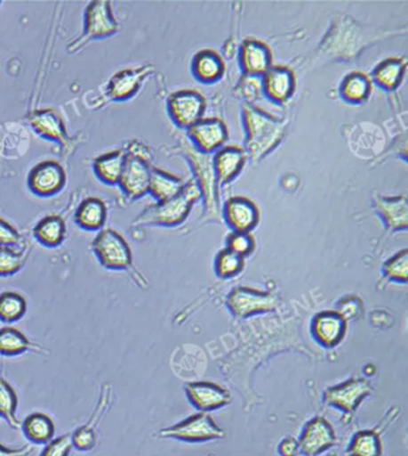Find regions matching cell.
<instances>
[{
  "mask_svg": "<svg viewBox=\"0 0 408 456\" xmlns=\"http://www.w3.org/2000/svg\"><path fill=\"white\" fill-rule=\"evenodd\" d=\"M199 190L193 182L185 185L178 196L167 201L150 206L138 216L133 224L145 226L174 227L182 224L191 212L192 206L198 200Z\"/></svg>",
  "mask_w": 408,
  "mask_h": 456,
  "instance_id": "6da1fadb",
  "label": "cell"
},
{
  "mask_svg": "<svg viewBox=\"0 0 408 456\" xmlns=\"http://www.w3.org/2000/svg\"><path fill=\"white\" fill-rule=\"evenodd\" d=\"M244 114L248 153L253 160H258L282 141L284 124L249 107H244Z\"/></svg>",
  "mask_w": 408,
  "mask_h": 456,
  "instance_id": "7a4b0ae2",
  "label": "cell"
},
{
  "mask_svg": "<svg viewBox=\"0 0 408 456\" xmlns=\"http://www.w3.org/2000/svg\"><path fill=\"white\" fill-rule=\"evenodd\" d=\"M124 157L123 174H121L120 185L124 196L130 200L141 199L148 192L151 168L148 165L150 153L140 142H132Z\"/></svg>",
  "mask_w": 408,
  "mask_h": 456,
  "instance_id": "3957f363",
  "label": "cell"
},
{
  "mask_svg": "<svg viewBox=\"0 0 408 456\" xmlns=\"http://www.w3.org/2000/svg\"><path fill=\"white\" fill-rule=\"evenodd\" d=\"M92 250L103 268L109 269V271L130 272L134 274L136 271L133 267L132 251H131L127 241L116 231L110 230V228L101 231L93 240ZM137 276L136 282L138 283Z\"/></svg>",
  "mask_w": 408,
  "mask_h": 456,
  "instance_id": "277c9868",
  "label": "cell"
},
{
  "mask_svg": "<svg viewBox=\"0 0 408 456\" xmlns=\"http://www.w3.org/2000/svg\"><path fill=\"white\" fill-rule=\"evenodd\" d=\"M162 438L183 442H206L220 440L226 436L209 413L202 412L187 418L180 423L165 428L158 433Z\"/></svg>",
  "mask_w": 408,
  "mask_h": 456,
  "instance_id": "5b68a950",
  "label": "cell"
},
{
  "mask_svg": "<svg viewBox=\"0 0 408 456\" xmlns=\"http://www.w3.org/2000/svg\"><path fill=\"white\" fill-rule=\"evenodd\" d=\"M119 30V23L114 19L109 2H92L85 12L83 36L72 44L68 50L76 52L93 39H105Z\"/></svg>",
  "mask_w": 408,
  "mask_h": 456,
  "instance_id": "8992f818",
  "label": "cell"
},
{
  "mask_svg": "<svg viewBox=\"0 0 408 456\" xmlns=\"http://www.w3.org/2000/svg\"><path fill=\"white\" fill-rule=\"evenodd\" d=\"M231 314L237 319H248L273 313L278 307V298L269 292L249 288L233 289L227 300Z\"/></svg>",
  "mask_w": 408,
  "mask_h": 456,
  "instance_id": "52a82bcc",
  "label": "cell"
},
{
  "mask_svg": "<svg viewBox=\"0 0 408 456\" xmlns=\"http://www.w3.org/2000/svg\"><path fill=\"white\" fill-rule=\"evenodd\" d=\"M372 392V386L369 379H351L341 385L328 388L324 394V402L342 412L352 413Z\"/></svg>",
  "mask_w": 408,
  "mask_h": 456,
  "instance_id": "ba28073f",
  "label": "cell"
},
{
  "mask_svg": "<svg viewBox=\"0 0 408 456\" xmlns=\"http://www.w3.org/2000/svg\"><path fill=\"white\" fill-rule=\"evenodd\" d=\"M113 387L110 383H105L100 392L99 403L90 414L88 423L82 425L71 434V441L74 448L79 452H92L98 444V433L96 428L101 423L102 418L112 407Z\"/></svg>",
  "mask_w": 408,
  "mask_h": 456,
  "instance_id": "9c48e42d",
  "label": "cell"
},
{
  "mask_svg": "<svg viewBox=\"0 0 408 456\" xmlns=\"http://www.w3.org/2000/svg\"><path fill=\"white\" fill-rule=\"evenodd\" d=\"M205 109V99L195 91L175 93L168 102L169 114L172 122L182 129H189L202 120Z\"/></svg>",
  "mask_w": 408,
  "mask_h": 456,
  "instance_id": "30bf717a",
  "label": "cell"
},
{
  "mask_svg": "<svg viewBox=\"0 0 408 456\" xmlns=\"http://www.w3.org/2000/svg\"><path fill=\"white\" fill-rule=\"evenodd\" d=\"M335 441L337 436L330 421L316 417L304 427L299 441L300 452L306 456H317L333 447Z\"/></svg>",
  "mask_w": 408,
  "mask_h": 456,
  "instance_id": "8fae6325",
  "label": "cell"
},
{
  "mask_svg": "<svg viewBox=\"0 0 408 456\" xmlns=\"http://www.w3.org/2000/svg\"><path fill=\"white\" fill-rule=\"evenodd\" d=\"M185 392L189 402L202 412H211L223 409L231 403L229 390L218 383L211 381H196L188 383Z\"/></svg>",
  "mask_w": 408,
  "mask_h": 456,
  "instance_id": "7c38bea8",
  "label": "cell"
},
{
  "mask_svg": "<svg viewBox=\"0 0 408 456\" xmlns=\"http://www.w3.org/2000/svg\"><path fill=\"white\" fill-rule=\"evenodd\" d=\"M67 183V174L58 162L44 161L31 169L28 185L37 196L48 197L61 191Z\"/></svg>",
  "mask_w": 408,
  "mask_h": 456,
  "instance_id": "4fadbf2b",
  "label": "cell"
},
{
  "mask_svg": "<svg viewBox=\"0 0 408 456\" xmlns=\"http://www.w3.org/2000/svg\"><path fill=\"white\" fill-rule=\"evenodd\" d=\"M348 330V321L338 311H324L317 314L311 322V334L321 346H338Z\"/></svg>",
  "mask_w": 408,
  "mask_h": 456,
  "instance_id": "5bb4252c",
  "label": "cell"
},
{
  "mask_svg": "<svg viewBox=\"0 0 408 456\" xmlns=\"http://www.w3.org/2000/svg\"><path fill=\"white\" fill-rule=\"evenodd\" d=\"M224 217L234 232L249 233L258 226L260 213L257 205L245 197H233L224 207Z\"/></svg>",
  "mask_w": 408,
  "mask_h": 456,
  "instance_id": "9a60e30c",
  "label": "cell"
},
{
  "mask_svg": "<svg viewBox=\"0 0 408 456\" xmlns=\"http://www.w3.org/2000/svg\"><path fill=\"white\" fill-rule=\"evenodd\" d=\"M188 136L200 151L209 154L223 147L228 129L220 119H202L189 127Z\"/></svg>",
  "mask_w": 408,
  "mask_h": 456,
  "instance_id": "2e32d148",
  "label": "cell"
},
{
  "mask_svg": "<svg viewBox=\"0 0 408 456\" xmlns=\"http://www.w3.org/2000/svg\"><path fill=\"white\" fill-rule=\"evenodd\" d=\"M295 76L289 69L271 68L262 78L265 95L275 102H286L295 92Z\"/></svg>",
  "mask_w": 408,
  "mask_h": 456,
  "instance_id": "e0dca14e",
  "label": "cell"
},
{
  "mask_svg": "<svg viewBox=\"0 0 408 456\" xmlns=\"http://www.w3.org/2000/svg\"><path fill=\"white\" fill-rule=\"evenodd\" d=\"M28 352L46 355V357L51 354L48 348L29 340L22 331L16 328H0V355L16 357V355H22Z\"/></svg>",
  "mask_w": 408,
  "mask_h": 456,
  "instance_id": "ac0fdd59",
  "label": "cell"
},
{
  "mask_svg": "<svg viewBox=\"0 0 408 456\" xmlns=\"http://www.w3.org/2000/svg\"><path fill=\"white\" fill-rule=\"evenodd\" d=\"M240 64L245 75L264 76L272 68L271 51L259 41H245L241 47Z\"/></svg>",
  "mask_w": 408,
  "mask_h": 456,
  "instance_id": "d6986e66",
  "label": "cell"
},
{
  "mask_svg": "<svg viewBox=\"0 0 408 456\" xmlns=\"http://www.w3.org/2000/svg\"><path fill=\"white\" fill-rule=\"evenodd\" d=\"M148 70L150 68L141 67L117 72L110 79L108 87H107V95L109 96V99L116 100V102L132 98L140 88L141 82L148 74Z\"/></svg>",
  "mask_w": 408,
  "mask_h": 456,
  "instance_id": "ffe728a7",
  "label": "cell"
},
{
  "mask_svg": "<svg viewBox=\"0 0 408 456\" xmlns=\"http://www.w3.org/2000/svg\"><path fill=\"white\" fill-rule=\"evenodd\" d=\"M245 165V153L240 148L227 147L217 151L213 168L217 181L228 184L240 175Z\"/></svg>",
  "mask_w": 408,
  "mask_h": 456,
  "instance_id": "44dd1931",
  "label": "cell"
},
{
  "mask_svg": "<svg viewBox=\"0 0 408 456\" xmlns=\"http://www.w3.org/2000/svg\"><path fill=\"white\" fill-rule=\"evenodd\" d=\"M20 430L30 444H47L54 438L55 425L47 414L31 413L20 423Z\"/></svg>",
  "mask_w": 408,
  "mask_h": 456,
  "instance_id": "7402d4cb",
  "label": "cell"
},
{
  "mask_svg": "<svg viewBox=\"0 0 408 456\" xmlns=\"http://www.w3.org/2000/svg\"><path fill=\"white\" fill-rule=\"evenodd\" d=\"M376 209L387 226L392 230H406L408 224L406 196L380 197L376 202Z\"/></svg>",
  "mask_w": 408,
  "mask_h": 456,
  "instance_id": "603a6c76",
  "label": "cell"
},
{
  "mask_svg": "<svg viewBox=\"0 0 408 456\" xmlns=\"http://www.w3.org/2000/svg\"><path fill=\"white\" fill-rule=\"evenodd\" d=\"M29 123L41 136L58 142L62 147L68 143L67 131H65L60 118L53 110H44L31 114Z\"/></svg>",
  "mask_w": 408,
  "mask_h": 456,
  "instance_id": "cb8c5ba5",
  "label": "cell"
},
{
  "mask_svg": "<svg viewBox=\"0 0 408 456\" xmlns=\"http://www.w3.org/2000/svg\"><path fill=\"white\" fill-rule=\"evenodd\" d=\"M107 216H108V210L106 203L98 197H90L78 207L75 221L83 230L99 231L105 226Z\"/></svg>",
  "mask_w": 408,
  "mask_h": 456,
  "instance_id": "d4e9b609",
  "label": "cell"
},
{
  "mask_svg": "<svg viewBox=\"0 0 408 456\" xmlns=\"http://www.w3.org/2000/svg\"><path fill=\"white\" fill-rule=\"evenodd\" d=\"M192 71L198 81L213 83L222 77L226 71V65L222 58L213 51H202L193 60Z\"/></svg>",
  "mask_w": 408,
  "mask_h": 456,
  "instance_id": "484cf974",
  "label": "cell"
},
{
  "mask_svg": "<svg viewBox=\"0 0 408 456\" xmlns=\"http://www.w3.org/2000/svg\"><path fill=\"white\" fill-rule=\"evenodd\" d=\"M185 185L181 178L174 177L162 169L151 168L148 192L157 200V202L167 201L178 196Z\"/></svg>",
  "mask_w": 408,
  "mask_h": 456,
  "instance_id": "4316f807",
  "label": "cell"
},
{
  "mask_svg": "<svg viewBox=\"0 0 408 456\" xmlns=\"http://www.w3.org/2000/svg\"><path fill=\"white\" fill-rule=\"evenodd\" d=\"M124 157L126 151L117 150L96 159L93 161V171L100 181L108 185L117 184L123 174Z\"/></svg>",
  "mask_w": 408,
  "mask_h": 456,
  "instance_id": "83f0119b",
  "label": "cell"
},
{
  "mask_svg": "<svg viewBox=\"0 0 408 456\" xmlns=\"http://www.w3.org/2000/svg\"><path fill=\"white\" fill-rule=\"evenodd\" d=\"M34 238L46 248H57L67 236V224L59 216H48L40 220L33 231Z\"/></svg>",
  "mask_w": 408,
  "mask_h": 456,
  "instance_id": "f1b7e54d",
  "label": "cell"
},
{
  "mask_svg": "<svg viewBox=\"0 0 408 456\" xmlns=\"http://www.w3.org/2000/svg\"><path fill=\"white\" fill-rule=\"evenodd\" d=\"M404 71H406V61L396 57L388 58L373 70L372 76L380 87L386 91H394L403 81Z\"/></svg>",
  "mask_w": 408,
  "mask_h": 456,
  "instance_id": "f546056e",
  "label": "cell"
},
{
  "mask_svg": "<svg viewBox=\"0 0 408 456\" xmlns=\"http://www.w3.org/2000/svg\"><path fill=\"white\" fill-rule=\"evenodd\" d=\"M372 94V81L362 72H352L342 79L340 95L345 102L362 103Z\"/></svg>",
  "mask_w": 408,
  "mask_h": 456,
  "instance_id": "4dcf8cb0",
  "label": "cell"
},
{
  "mask_svg": "<svg viewBox=\"0 0 408 456\" xmlns=\"http://www.w3.org/2000/svg\"><path fill=\"white\" fill-rule=\"evenodd\" d=\"M19 409V396L3 376H0V418L6 421V424L12 430L20 429V421L16 416Z\"/></svg>",
  "mask_w": 408,
  "mask_h": 456,
  "instance_id": "1f68e13d",
  "label": "cell"
},
{
  "mask_svg": "<svg viewBox=\"0 0 408 456\" xmlns=\"http://www.w3.org/2000/svg\"><path fill=\"white\" fill-rule=\"evenodd\" d=\"M347 454L348 456H381V437L376 431L363 430L352 438Z\"/></svg>",
  "mask_w": 408,
  "mask_h": 456,
  "instance_id": "d6a6232c",
  "label": "cell"
},
{
  "mask_svg": "<svg viewBox=\"0 0 408 456\" xmlns=\"http://www.w3.org/2000/svg\"><path fill=\"white\" fill-rule=\"evenodd\" d=\"M27 313V300L19 292L6 291L0 295V322L12 324L22 320Z\"/></svg>",
  "mask_w": 408,
  "mask_h": 456,
  "instance_id": "836d02e7",
  "label": "cell"
},
{
  "mask_svg": "<svg viewBox=\"0 0 408 456\" xmlns=\"http://www.w3.org/2000/svg\"><path fill=\"white\" fill-rule=\"evenodd\" d=\"M29 256V248L15 250L13 248L0 247V278L17 274L24 267Z\"/></svg>",
  "mask_w": 408,
  "mask_h": 456,
  "instance_id": "e575fe53",
  "label": "cell"
},
{
  "mask_svg": "<svg viewBox=\"0 0 408 456\" xmlns=\"http://www.w3.org/2000/svg\"><path fill=\"white\" fill-rule=\"evenodd\" d=\"M244 268V258L241 257L229 248H224L217 255L214 261V271L222 279L235 278L240 274Z\"/></svg>",
  "mask_w": 408,
  "mask_h": 456,
  "instance_id": "d590c367",
  "label": "cell"
},
{
  "mask_svg": "<svg viewBox=\"0 0 408 456\" xmlns=\"http://www.w3.org/2000/svg\"><path fill=\"white\" fill-rule=\"evenodd\" d=\"M383 275L390 281L406 283L408 279V251L397 252L386 262L383 267Z\"/></svg>",
  "mask_w": 408,
  "mask_h": 456,
  "instance_id": "8d00e7d4",
  "label": "cell"
},
{
  "mask_svg": "<svg viewBox=\"0 0 408 456\" xmlns=\"http://www.w3.org/2000/svg\"><path fill=\"white\" fill-rule=\"evenodd\" d=\"M227 244V248L244 258L255 250V240L251 233L233 232L228 237Z\"/></svg>",
  "mask_w": 408,
  "mask_h": 456,
  "instance_id": "74e56055",
  "label": "cell"
},
{
  "mask_svg": "<svg viewBox=\"0 0 408 456\" xmlns=\"http://www.w3.org/2000/svg\"><path fill=\"white\" fill-rule=\"evenodd\" d=\"M72 448L71 434H65L48 442L40 456H70Z\"/></svg>",
  "mask_w": 408,
  "mask_h": 456,
  "instance_id": "f35d334b",
  "label": "cell"
},
{
  "mask_svg": "<svg viewBox=\"0 0 408 456\" xmlns=\"http://www.w3.org/2000/svg\"><path fill=\"white\" fill-rule=\"evenodd\" d=\"M22 243L19 231L5 220L0 219V247H20Z\"/></svg>",
  "mask_w": 408,
  "mask_h": 456,
  "instance_id": "ab89813d",
  "label": "cell"
},
{
  "mask_svg": "<svg viewBox=\"0 0 408 456\" xmlns=\"http://www.w3.org/2000/svg\"><path fill=\"white\" fill-rule=\"evenodd\" d=\"M338 313L347 321L357 319L362 314V304L356 298L344 299L339 304Z\"/></svg>",
  "mask_w": 408,
  "mask_h": 456,
  "instance_id": "60d3db41",
  "label": "cell"
},
{
  "mask_svg": "<svg viewBox=\"0 0 408 456\" xmlns=\"http://www.w3.org/2000/svg\"><path fill=\"white\" fill-rule=\"evenodd\" d=\"M36 452L33 444L23 445V447H8L0 444V456H30Z\"/></svg>",
  "mask_w": 408,
  "mask_h": 456,
  "instance_id": "b9f144b4",
  "label": "cell"
},
{
  "mask_svg": "<svg viewBox=\"0 0 408 456\" xmlns=\"http://www.w3.org/2000/svg\"><path fill=\"white\" fill-rule=\"evenodd\" d=\"M278 452L280 456H297L300 452L299 441L292 437H286L280 442Z\"/></svg>",
  "mask_w": 408,
  "mask_h": 456,
  "instance_id": "7bdbcfd3",
  "label": "cell"
},
{
  "mask_svg": "<svg viewBox=\"0 0 408 456\" xmlns=\"http://www.w3.org/2000/svg\"><path fill=\"white\" fill-rule=\"evenodd\" d=\"M328 456H337V455H335V454H332V455H328Z\"/></svg>",
  "mask_w": 408,
  "mask_h": 456,
  "instance_id": "ee69618b",
  "label": "cell"
},
{
  "mask_svg": "<svg viewBox=\"0 0 408 456\" xmlns=\"http://www.w3.org/2000/svg\"><path fill=\"white\" fill-rule=\"evenodd\" d=\"M209 456H213V455H209Z\"/></svg>",
  "mask_w": 408,
  "mask_h": 456,
  "instance_id": "f6af8a7d",
  "label": "cell"
}]
</instances>
